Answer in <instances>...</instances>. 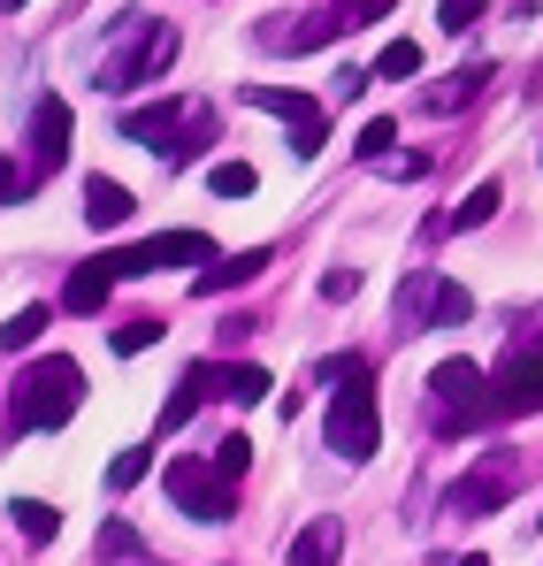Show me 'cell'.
Segmentation results:
<instances>
[{"mask_svg": "<svg viewBox=\"0 0 543 566\" xmlns=\"http://www.w3.org/2000/svg\"><path fill=\"white\" fill-rule=\"evenodd\" d=\"M169 62H177V31H169L161 15H138V8H130V15L107 23L92 85H100V93H138V85H161Z\"/></svg>", "mask_w": 543, "mask_h": 566, "instance_id": "obj_1", "label": "cell"}, {"mask_svg": "<svg viewBox=\"0 0 543 566\" xmlns=\"http://www.w3.org/2000/svg\"><path fill=\"white\" fill-rule=\"evenodd\" d=\"M322 376L337 382V398H330V452L337 460H375V444H383V413H375V376H367L361 353H345V360H330Z\"/></svg>", "mask_w": 543, "mask_h": 566, "instance_id": "obj_2", "label": "cell"}, {"mask_svg": "<svg viewBox=\"0 0 543 566\" xmlns=\"http://www.w3.org/2000/svg\"><path fill=\"white\" fill-rule=\"evenodd\" d=\"M123 138H138L161 169H184L207 138H215V99H154L123 115Z\"/></svg>", "mask_w": 543, "mask_h": 566, "instance_id": "obj_3", "label": "cell"}, {"mask_svg": "<svg viewBox=\"0 0 543 566\" xmlns=\"http://www.w3.org/2000/svg\"><path fill=\"white\" fill-rule=\"evenodd\" d=\"M77 406H85V368L70 353H46L8 390V429H62Z\"/></svg>", "mask_w": 543, "mask_h": 566, "instance_id": "obj_4", "label": "cell"}, {"mask_svg": "<svg viewBox=\"0 0 543 566\" xmlns=\"http://www.w3.org/2000/svg\"><path fill=\"white\" fill-rule=\"evenodd\" d=\"M429 406H437V429L490 421V413H498V382L482 376L474 360H437V376H429Z\"/></svg>", "mask_w": 543, "mask_h": 566, "instance_id": "obj_5", "label": "cell"}, {"mask_svg": "<svg viewBox=\"0 0 543 566\" xmlns=\"http://www.w3.org/2000/svg\"><path fill=\"white\" fill-rule=\"evenodd\" d=\"M467 314H474L467 283L437 276V269H414V276L398 283V329H452Z\"/></svg>", "mask_w": 543, "mask_h": 566, "instance_id": "obj_6", "label": "cell"}, {"mask_svg": "<svg viewBox=\"0 0 543 566\" xmlns=\"http://www.w3.org/2000/svg\"><path fill=\"white\" fill-rule=\"evenodd\" d=\"M191 261H199V269H207V261H222L207 230H161V238H138V245L107 253L115 283H123V276H161V269H191Z\"/></svg>", "mask_w": 543, "mask_h": 566, "instance_id": "obj_7", "label": "cell"}, {"mask_svg": "<svg viewBox=\"0 0 543 566\" xmlns=\"http://www.w3.org/2000/svg\"><path fill=\"white\" fill-rule=\"evenodd\" d=\"M513 482H521V452H513V444H490V452L452 482V513H467V521L498 513V505L513 497Z\"/></svg>", "mask_w": 543, "mask_h": 566, "instance_id": "obj_8", "label": "cell"}, {"mask_svg": "<svg viewBox=\"0 0 543 566\" xmlns=\"http://www.w3.org/2000/svg\"><path fill=\"white\" fill-rule=\"evenodd\" d=\"M246 107H261V115H283V123H291V154H299V161H314L322 138H330V115H322V99H314V93H291V85H246Z\"/></svg>", "mask_w": 543, "mask_h": 566, "instance_id": "obj_9", "label": "cell"}, {"mask_svg": "<svg viewBox=\"0 0 543 566\" xmlns=\"http://www.w3.org/2000/svg\"><path fill=\"white\" fill-rule=\"evenodd\" d=\"M161 482H169V497H177L184 513H191V521H207V528L238 513V497H230V474L215 468V460H169V474H161Z\"/></svg>", "mask_w": 543, "mask_h": 566, "instance_id": "obj_10", "label": "cell"}, {"mask_svg": "<svg viewBox=\"0 0 543 566\" xmlns=\"http://www.w3.org/2000/svg\"><path fill=\"white\" fill-rule=\"evenodd\" d=\"M62 161H70V99L39 93V99H31V169L54 177Z\"/></svg>", "mask_w": 543, "mask_h": 566, "instance_id": "obj_11", "label": "cell"}, {"mask_svg": "<svg viewBox=\"0 0 543 566\" xmlns=\"http://www.w3.org/2000/svg\"><path fill=\"white\" fill-rule=\"evenodd\" d=\"M498 413H543V337L498 368Z\"/></svg>", "mask_w": 543, "mask_h": 566, "instance_id": "obj_12", "label": "cell"}, {"mask_svg": "<svg viewBox=\"0 0 543 566\" xmlns=\"http://www.w3.org/2000/svg\"><path fill=\"white\" fill-rule=\"evenodd\" d=\"M337 552H345V521H337V513H322V521H306V528L291 536L283 566H337Z\"/></svg>", "mask_w": 543, "mask_h": 566, "instance_id": "obj_13", "label": "cell"}, {"mask_svg": "<svg viewBox=\"0 0 543 566\" xmlns=\"http://www.w3.org/2000/svg\"><path fill=\"white\" fill-rule=\"evenodd\" d=\"M207 398H215V368L199 360V368H184V382L169 390V406H161V437H177V429L199 413V406H207Z\"/></svg>", "mask_w": 543, "mask_h": 566, "instance_id": "obj_14", "label": "cell"}, {"mask_svg": "<svg viewBox=\"0 0 543 566\" xmlns=\"http://www.w3.org/2000/svg\"><path fill=\"white\" fill-rule=\"evenodd\" d=\"M107 298H115V269H107V261L70 269V283H62V306H70V314H100Z\"/></svg>", "mask_w": 543, "mask_h": 566, "instance_id": "obj_15", "label": "cell"}, {"mask_svg": "<svg viewBox=\"0 0 543 566\" xmlns=\"http://www.w3.org/2000/svg\"><path fill=\"white\" fill-rule=\"evenodd\" d=\"M261 269H269V245H253V253H238V261H207V269L191 276V291L215 298V291H230V283H253Z\"/></svg>", "mask_w": 543, "mask_h": 566, "instance_id": "obj_16", "label": "cell"}, {"mask_svg": "<svg viewBox=\"0 0 543 566\" xmlns=\"http://www.w3.org/2000/svg\"><path fill=\"white\" fill-rule=\"evenodd\" d=\"M130 207H138V199L115 185V177H92V185H85V222H92V230H123Z\"/></svg>", "mask_w": 543, "mask_h": 566, "instance_id": "obj_17", "label": "cell"}, {"mask_svg": "<svg viewBox=\"0 0 543 566\" xmlns=\"http://www.w3.org/2000/svg\"><path fill=\"white\" fill-rule=\"evenodd\" d=\"M490 77H498V70H490V62H474V70H452V77H445V85H429V93H421V107H429V115H452V107H467V99L482 93V85H490Z\"/></svg>", "mask_w": 543, "mask_h": 566, "instance_id": "obj_18", "label": "cell"}, {"mask_svg": "<svg viewBox=\"0 0 543 566\" xmlns=\"http://www.w3.org/2000/svg\"><path fill=\"white\" fill-rule=\"evenodd\" d=\"M207 368H215V360H207ZM215 390L238 398V406H261V398H269V368H253V360H222V368H215Z\"/></svg>", "mask_w": 543, "mask_h": 566, "instance_id": "obj_19", "label": "cell"}, {"mask_svg": "<svg viewBox=\"0 0 543 566\" xmlns=\"http://www.w3.org/2000/svg\"><path fill=\"white\" fill-rule=\"evenodd\" d=\"M46 322H54L46 306H15V314L0 322V353H31V345L46 337Z\"/></svg>", "mask_w": 543, "mask_h": 566, "instance_id": "obj_20", "label": "cell"}, {"mask_svg": "<svg viewBox=\"0 0 543 566\" xmlns=\"http://www.w3.org/2000/svg\"><path fill=\"white\" fill-rule=\"evenodd\" d=\"M8 513H15V528H23L31 544H54V536H62V513H54V505H39V497H15Z\"/></svg>", "mask_w": 543, "mask_h": 566, "instance_id": "obj_21", "label": "cell"}, {"mask_svg": "<svg viewBox=\"0 0 543 566\" xmlns=\"http://www.w3.org/2000/svg\"><path fill=\"white\" fill-rule=\"evenodd\" d=\"M100 559H115V566H154V552H146L123 521H107V528H100Z\"/></svg>", "mask_w": 543, "mask_h": 566, "instance_id": "obj_22", "label": "cell"}, {"mask_svg": "<svg viewBox=\"0 0 543 566\" xmlns=\"http://www.w3.org/2000/svg\"><path fill=\"white\" fill-rule=\"evenodd\" d=\"M375 77H390V85H406V77H421V46H414V39H390V46L375 54Z\"/></svg>", "mask_w": 543, "mask_h": 566, "instance_id": "obj_23", "label": "cell"}, {"mask_svg": "<svg viewBox=\"0 0 543 566\" xmlns=\"http://www.w3.org/2000/svg\"><path fill=\"white\" fill-rule=\"evenodd\" d=\"M154 468V444H123L115 460H107V490H130V482H146Z\"/></svg>", "mask_w": 543, "mask_h": 566, "instance_id": "obj_24", "label": "cell"}, {"mask_svg": "<svg viewBox=\"0 0 543 566\" xmlns=\"http://www.w3.org/2000/svg\"><path fill=\"white\" fill-rule=\"evenodd\" d=\"M498 199H505L498 185H474V191H467V199L452 207V230H482V222L498 214Z\"/></svg>", "mask_w": 543, "mask_h": 566, "instance_id": "obj_25", "label": "cell"}, {"mask_svg": "<svg viewBox=\"0 0 543 566\" xmlns=\"http://www.w3.org/2000/svg\"><path fill=\"white\" fill-rule=\"evenodd\" d=\"M207 185H215V199H246L261 177H253V161H215V169H207Z\"/></svg>", "mask_w": 543, "mask_h": 566, "instance_id": "obj_26", "label": "cell"}, {"mask_svg": "<svg viewBox=\"0 0 543 566\" xmlns=\"http://www.w3.org/2000/svg\"><path fill=\"white\" fill-rule=\"evenodd\" d=\"M161 329H169L161 314H138V322H123V329H115V353L130 360V353H146V345H161Z\"/></svg>", "mask_w": 543, "mask_h": 566, "instance_id": "obj_27", "label": "cell"}, {"mask_svg": "<svg viewBox=\"0 0 543 566\" xmlns=\"http://www.w3.org/2000/svg\"><path fill=\"white\" fill-rule=\"evenodd\" d=\"M390 138H398V123H383V115H375V123H367V130L353 138V146H361V161H383V154H398Z\"/></svg>", "mask_w": 543, "mask_h": 566, "instance_id": "obj_28", "label": "cell"}, {"mask_svg": "<svg viewBox=\"0 0 543 566\" xmlns=\"http://www.w3.org/2000/svg\"><path fill=\"white\" fill-rule=\"evenodd\" d=\"M215 468H222L230 482H238V474L253 468V444H246V437H222V444H215Z\"/></svg>", "mask_w": 543, "mask_h": 566, "instance_id": "obj_29", "label": "cell"}, {"mask_svg": "<svg viewBox=\"0 0 543 566\" xmlns=\"http://www.w3.org/2000/svg\"><path fill=\"white\" fill-rule=\"evenodd\" d=\"M482 15H490V0H445V8H437L445 31H467V23H482Z\"/></svg>", "mask_w": 543, "mask_h": 566, "instance_id": "obj_30", "label": "cell"}, {"mask_svg": "<svg viewBox=\"0 0 543 566\" xmlns=\"http://www.w3.org/2000/svg\"><path fill=\"white\" fill-rule=\"evenodd\" d=\"M337 8H345V15H353V23H383V15H390V8H398V0H337Z\"/></svg>", "mask_w": 543, "mask_h": 566, "instance_id": "obj_31", "label": "cell"}, {"mask_svg": "<svg viewBox=\"0 0 543 566\" xmlns=\"http://www.w3.org/2000/svg\"><path fill=\"white\" fill-rule=\"evenodd\" d=\"M353 291H361V269H330L322 276V298H353Z\"/></svg>", "mask_w": 543, "mask_h": 566, "instance_id": "obj_32", "label": "cell"}, {"mask_svg": "<svg viewBox=\"0 0 543 566\" xmlns=\"http://www.w3.org/2000/svg\"><path fill=\"white\" fill-rule=\"evenodd\" d=\"M367 77H375V70H353V62H345V70H337V85H330V93H337V99H361V93H367Z\"/></svg>", "mask_w": 543, "mask_h": 566, "instance_id": "obj_33", "label": "cell"}, {"mask_svg": "<svg viewBox=\"0 0 543 566\" xmlns=\"http://www.w3.org/2000/svg\"><path fill=\"white\" fill-rule=\"evenodd\" d=\"M375 169H383V177H421V169H429V161H421V154H383V161H375Z\"/></svg>", "mask_w": 543, "mask_h": 566, "instance_id": "obj_34", "label": "cell"}, {"mask_svg": "<svg viewBox=\"0 0 543 566\" xmlns=\"http://www.w3.org/2000/svg\"><path fill=\"white\" fill-rule=\"evenodd\" d=\"M15 191H23V169H15V161L0 154V207H15Z\"/></svg>", "mask_w": 543, "mask_h": 566, "instance_id": "obj_35", "label": "cell"}, {"mask_svg": "<svg viewBox=\"0 0 543 566\" xmlns=\"http://www.w3.org/2000/svg\"><path fill=\"white\" fill-rule=\"evenodd\" d=\"M452 566H490V559H482V552H467V559H452Z\"/></svg>", "mask_w": 543, "mask_h": 566, "instance_id": "obj_36", "label": "cell"}, {"mask_svg": "<svg viewBox=\"0 0 543 566\" xmlns=\"http://www.w3.org/2000/svg\"><path fill=\"white\" fill-rule=\"evenodd\" d=\"M0 8H23V0H0Z\"/></svg>", "mask_w": 543, "mask_h": 566, "instance_id": "obj_37", "label": "cell"}, {"mask_svg": "<svg viewBox=\"0 0 543 566\" xmlns=\"http://www.w3.org/2000/svg\"><path fill=\"white\" fill-rule=\"evenodd\" d=\"M536 521H543V513H536Z\"/></svg>", "mask_w": 543, "mask_h": 566, "instance_id": "obj_38", "label": "cell"}]
</instances>
